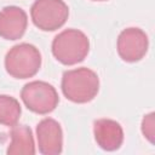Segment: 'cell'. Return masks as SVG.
I'll use <instances>...</instances> for the list:
<instances>
[{
	"label": "cell",
	"instance_id": "cell-1",
	"mask_svg": "<svg viewBox=\"0 0 155 155\" xmlns=\"http://www.w3.org/2000/svg\"><path fill=\"white\" fill-rule=\"evenodd\" d=\"M61 88L68 101L78 104L88 103L99 91V78L94 70L86 67L65 70Z\"/></svg>",
	"mask_w": 155,
	"mask_h": 155
},
{
	"label": "cell",
	"instance_id": "cell-2",
	"mask_svg": "<svg viewBox=\"0 0 155 155\" xmlns=\"http://www.w3.org/2000/svg\"><path fill=\"white\" fill-rule=\"evenodd\" d=\"M51 51L59 63L64 65H74L87 57L90 40L87 35L79 29H64L52 40Z\"/></svg>",
	"mask_w": 155,
	"mask_h": 155
},
{
	"label": "cell",
	"instance_id": "cell-3",
	"mask_svg": "<svg viewBox=\"0 0 155 155\" xmlns=\"http://www.w3.org/2000/svg\"><path fill=\"white\" fill-rule=\"evenodd\" d=\"M41 53L31 44L22 42L12 46L5 56V69L15 79H29L41 68Z\"/></svg>",
	"mask_w": 155,
	"mask_h": 155
},
{
	"label": "cell",
	"instance_id": "cell-4",
	"mask_svg": "<svg viewBox=\"0 0 155 155\" xmlns=\"http://www.w3.org/2000/svg\"><path fill=\"white\" fill-rule=\"evenodd\" d=\"M21 99L28 110L39 115L50 114L59 103L56 88L51 84L41 80L25 84L21 91Z\"/></svg>",
	"mask_w": 155,
	"mask_h": 155
},
{
	"label": "cell",
	"instance_id": "cell-5",
	"mask_svg": "<svg viewBox=\"0 0 155 155\" xmlns=\"http://www.w3.org/2000/svg\"><path fill=\"white\" fill-rule=\"evenodd\" d=\"M30 17L38 29L54 31L65 24L69 7L63 0H35L30 7Z\"/></svg>",
	"mask_w": 155,
	"mask_h": 155
},
{
	"label": "cell",
	"instance_id": "cell-6",
	"mask_svg": "<svg viewBox=\"0 0 155 155\" xmlns=\"http://www.w3.org/2000/svg\"><path fill=\"white\" fill-rule=\"evenodd\" d=\"M149 39L144 30L137 27L124 29L116 42V50L120 58L128 63L139 62L148 52Z\"/></svg>",
	"mask_w": 155,
	"mask_h": 155
},
{
	"label": "cell",
	"instance_id": "cell-7",
	"mask_svg": "<svg viewBox=\"0 0 155 155\" xmlns=\"http://www.w3.org/2000/svg\"><path fill=\"white\" fill-rule=\"evenodd\" d=\"M36 139L39 151L42 155H58L63 150V131L61 124L45 117L36 125Z\"/></svg>",
	"mask_w": 155,
	"mask_h": 155
},
{
	"label": "cell",
	"instance_id": "cell-8",
	"mask_svg": "<svg viewBox=\"0 0 155 155\" xmlns=\"http://www.w3.org/2000/svg\"><path fill=\"white\" fill-rule=\"evenodd\" d=\"M28 27V16L22 7L5 6L0 10V38L5 40L21 39Z\"/></svg>",
	"mask_w": 155,
	"mask_h": 155
},
{
	"label": "cell",
	"instance_id": "cell-9",
	"mask_svg": "<svg viewBox=\"0 0 155 155\" xmlns=\"http://www.w3.org/2000/svg\"><path fill=\"white\" fill-rule=\"evenodd\" d=\"M93 136L97 145L105 151H115L124 143V130L113 119H98L93 122Z\"/></svg>",
	"mask_w": 155,
	"mask_h": 155
},
{
	"label": "cell",
	"instance_id": "cell-10",
	"mask_svg": "<svg viewBox=\"0 0 155 155\" xmlns=\"http://www.w3.org/2000/svg\"><path fill=\"white\" fill-rule=\"evenodd\" d=\"M11 142L7 147L6 153L8 155H34L35 143L31 128L27 125H15L10 131Z\"/></svg>",
	"mask_w": 155,
	"mask_h": 155
},
{
	"label": "cell",
	"instance_id": "cell-11",
	"mask_svg": "<svg viewBox=\"0 0 155 155\" xmlns=\"http://www.w3.org/2000/svg\"><path fill=\"white\" fill-rule=\"evenodd\" d=\"M22 114L19 102L8 94H0V125L12 127L17 125Z\"/></svg>",
	"mask_w": 155,
	"mask_h": 155
},
{
	"label": "cell",
	"instance_id": "cell-12",
	"mask_svg": "<svg viewBox=\"0 0 155 155\" xmlns=\"http://www.w3.org/2000/svg\"><path fill=\"white\" fill-rule=\"evenodd\" d=\"M140 130H142L143 136L151 144H154V137H155V114L153 111L143 116Z\"/></svg>",
	"mask_w": 155,
	"mask_h": 155
},
{
	"label": "cell",
	"instance_id": "cell-13",
	"mask_svg": "<svg viewBox=\"0 0 155 155\" xmlns=\"http://www.w3.org/2000/svg\"><path fill=\"white\" fill-rule=\"evenodd\" d=\"M92 1H108V0H92Z\"/></svg>",
	"mask_w": 155,
	"mask_h": 155
}]
</instances>
